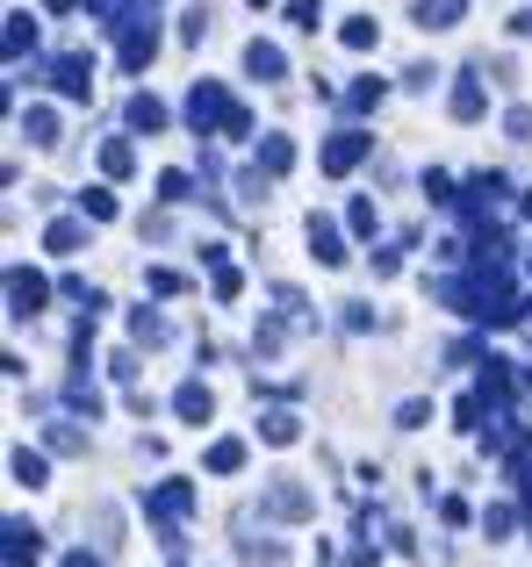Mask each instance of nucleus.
Returning <instances> with one entry per match:
<instances>
[{"instance_id":"obj_24","label":"nucleus","mask_w":532,"mask_h":567,"mask_svg":"<svg viewBox=\"0 0 532 567\" xmlns=\"http://www.w3.org/2000/svg\"><path fill=\"white\" fill-rule=\"evenodd\" d=\"M338 43H346V51H375V43H381V22H375V14H352V22L338 29Z\"/></svg>"},{"instance_id":"obj_46","label":"nucleus","mask_w":532,"mask_h":567,"mask_svg":"<svg viewBox=\"0 0 532 567\" xmlns=\"http://www.w3.org/2000/svg\"><path fill=\"white\" fill-rule=\"evenodd\" d=\"M511 29H519V37H532V14H519V22H511Z\"/></svg>"},{"instance_id":"obj_25","label":"nucleus","mask_w":532,"mask_h":567,"mask_svg":"<svg viewBox=\"0 0 532 567\" xmlns=\"http://www.w3.org/2000/svg\"><path fill=\"white\" fill-rule=\"evenodd\" d=\"M8 467H14V482H22V488H43V482H51V460H43V453H29V445L8 460Z\"/></svg>"},{"instance_id":"obj_44","label":"nucleus","mask_w":532,"mask_h":567,"mask_svg":"<svg viewBox=\"0 0 532 567\" xmlns=\"http://www.w3.org/2000/svg\"><path fill=\"white\" fill-rule=\"evenodd\" d=\"M65 567H101V560L86 554V546H72V554H65Z\"/></svg>"},{"instance_id":"obj_10","label":"nucleus","mask_w":532,"mask_h":567,"mask_svg":"<svg viewBox=\"0 0 532 567\" xmlns=\"http://www.w3.org/2000/svg\"><path fill=\"white\" fill-rule=\"evenodd\" d=\"M202 259H209V295H216V302H238V295H245V274L224 259V245H202Z\"/></svg>"},{"instance_id":"obj_9","label":"nucleus","mask_w":532,"mask_h":567,"mask_svg":"<svg viewBox=\"0 0 532 567\" xmlns=\"http://www.w3.org/2000/svg\"><path fill=\"white\" fill-rule=\"evenodd\" d=\"M309 259H317V266H346V259H352L331 216H309Z\"/></svg>"},{"instance_id":"obj_29","label":"nucleus","mask_w":532,"mask_h":567,"mask_svg":"<svg viewBox=\"0 0 532 567\" xmlns=\"http://www.w3.org/2000/svg\"><path fill=\"white\" fill-rule=\"evenodd\" d=\"M280 338H288V317H266L259 331H253V352H259V360H274V352H280Z\"/></svg>"},{"instance_id":"obj_14","label":"nucleus","mask_w":532,"mask_h":567,"mask_svg":"<svg viewBox=\"0 0 532 567\" xmlns=\"http://www.w3.org/2000/svg\"><path fill=\"white\" fill-rule=\"evenodd\" d=\"M504 194H511V181H504V173H475V181H468V194H461V202L475 208L482 223H490V208H504Z\"/></svg>"},{"instance_id":"obj_2","label":"nucleus","mask_w":532,"mask_h":567,"mask_svg":"<svg viewBox=\"0 0 532 567\" xmlns=\"http://www.w3.org/2000/svg\"><path fill=\"white\" fill-rule=\"evenodd\" d=\"M259 511L280 517V525H303V517H317V496H309L303 482H288V474H274V482H266V496H259Z\"/></svg>"},{"instance_id":"obj_8","label":"nucleus","mask_w":532,"mask_h":567,"mask_svg":"<svg viewBox=\"0 0 532 567\" xmlns=\"http://www.w3.org/2000/svg\"><path fill=\"white\" fill-rule=\"evenodd\" d=\"M0 539H8V567H37L43 560V532L29 525V517H8V525H0Z\"/></svg>"},{"instance_id":"obj_45","label":"nucleus","mask_w":532,"mask_h":567,"mask_svg":"<svg viewBox=\"0 0 532 567\" xmlns=\"http://www.w3.org/2000/svg\"><path fill=\"white\" fill-rule=\"evenodd\" d=\"M519 474H525V488H532V445H525V453H519Z\"/></svg>"},{"instance_id":"obj_41","label":"nucleus","mask_w":532,"mask_h":567,"mask_svg":"<svg viewBox=\"0 0 532 567\" xmlns=\"http://www.w3.org/2000/svg\"><path fill=\"white\" fill-rule=\"evenodd\" d=\"M144 288H152V295H181V274H173V266H152V274H144Z\"/></svg>"},{"instance_id":"obj_40","label":"nucleus","mask_w":532,"mask_h":567,"mask_svg":"<svg viewBox=\"0 0 532 567\" xmlns=\"http://www.w3.org/2000/svg\"><path fill=\"white\" fill-rule=\"evenodd\" d=\"M375 274H381V280L403 274V245H381V251H375Z\"/></svg>"},{"instance_id":"obj_37","label":"nucleus","mask_w":532,"mask_h":567,"mask_svg":"<svg viewBox=\"0 0 532 567\" xmlns=\"http://www.w3.org/2000/svg\"><path fill=\"white\" fill-rule=\"evenodd\" d=\"M65 395H72V402H80V410H86V416H101V388H94V381H86V374H72V388H65Z\"/></svg>"},{"instance_id":"obj_31","label":"nucleus","mask_w":532,"mask_h":567,"mask_svg":"<svg viewBox=\"0 0 532 567\" xmlns=\"http://www.w3.org/2000/svg\"><path fill=\"white\" fill-rule=\"evenodd\" d=\"M424 424H432V402H424V395H410L403 410H396V431H424Z\"/></svg>"},{"instance_id":"obj_5","label":"nucleus","mask_w":532,"mask_h":567,"mask_svg":"<svg viewBox=\"0 0 532 567\" xmlns=\"http://www.w3.org/2000/svg\"><path fill=\"white\" fill-rule=\"evenodd\" d=\"M51 302V288H43V274H29V266H8V317L29 323L37 309Z\"/></svg>"},{"instance_id":"obj_43","label":"nucleus","mask_w":532,"mask_h":567,"mask_svg":"<svg viewBox=\"0 0 532 567\" xmlns=\"http://www.w3.org/2000/svg\"><path fill=\"white\" fill-rule=\"evenodd\" d=\"M338 309H346V331H367V323H375V309H367V302H338Z\"/></svg>"},{"instance_id":"obj_48","label":"nucleus","mask_w":532,"mask_h":567,"mask_svg":"<svg viewBox=\"0 0 532 567\" xmlns=\"http://www.w3.org/2000/svg\"><path fill=\"white\" fill-rule=\"evenodd\" d=\"M253 8H266V0H253Z\"/></svg>"},{"instance_id":"obj_21","label":"nucleus","mask_w":532,"mask_h":567,"mask_svg":"<svg viewBox=\"0 0 532 567\" xmlns=\"http://www.w3.org/2000/svg\"><path fill=\"white\" fill-rule=\"evenodd\" d=\"M101 173H109V181H130V173H137V152H130V137H109V144H101Z\"/></svg>"},{"instance_id":"obj_23","label":"nucleus","mask_w":532,"mask_h":567,"mask_svg":"<svg viewBox=\"0 0 532 567\" xmlns=\"http://www.w3.org/2000/svg\"><path fill=\"white\" fill-rule=\"evenodd\" d=\"M202 467H209V474H238L245 467V439H216L209 453H202Z\"/></svg>"},{"instance_id":"obj_19","label":"nucleus","mask_w":532,"mask_h":567,"mask_svg":"<svg viewBox=\"0 0 532 567\" xmlns=\"http://www.w3.org/2000/svg\"><path fill=\"white\" fill-rule=\"evenodd\" d=\"M253 166H259V173H274V181H280V173L295 166V137H280V130H274V137H259V158H253Z\"/></svg>"},{"instance_id":"obj_49","label":"nucleus","mask_w":532,"mask_h":567,"mask_svg":"<svg viewBox=\"0 0 532 567\" xmlns=\"http://www.w3.org/2000/svg\"><path fill=\"white\" fill-rule=\"evenodd\" d=\"M173 567H187V560H173Z\"/></svg>"},{"instance_id":"obj_36","label":"nucleus","mask_w":532,"mask_h":567,"mask_svg":"<svg viewBox=\"0 0 532 567\" xmlns=\"http://www.w3.org/2000/svg\"><path fill=\"white\" fill-rule=\"evenodd\" d=\"M274 302H280V317H288V323H309V302H303V288H274Z\"/></svg>"},{"instance_id":"obj_3","label":"nucleus","mask_w":532,"mask_h":567,"mask_svg":"<svg viewBox=\"0 0 532 567\" xmlns=\"http://www.w3.org/2000/svg\"><path fill=\"white\" fill-rule=\"evenodd\" d=\"M187 511H195V482H158V488H144V517H152V525H181Z\"/></svg>"},{"instance_id":"obj_47","label":"nucleus","mask_w":532,"mask_h":567,"mask_svg":"<svg viewBox=\"0 0 532 567\" xmlns=\"http://www.w3.org/2000/svg\"><path fill=\"white\" fill-rule=\"evenodd\" d=\"M525 216H532V194H525Z\"/></svg>"},{"instance_id":"obj_17","label":"nucleus","mask_w":532,"mask_h":567,"mask_svg":"<svg viewBox=\"0 0 532 567\" xmlns=\"http://www.w3.org/2000/svg\"><path fill=\"white\" fill-rule=\"evenodd\" d=\"M381 101H389V80H375V72H367V80H352V86H346V115H375Z\"/></svg>"},{"instance_id":"obj_16","label":"nucleus","mask_w":532,"mask_h":567,"mask_svg":"<svg viewBox=\"0 0 532 567\" xmlns=\"http://www.w3.org/2000/svg\"><path fill=\"white\" fill-rule=\"evenodd\" d=\"M130 130H144V137H158V130H166V101H158V94H144V86H137V94H130Z\"/></svg>"},{"instance_id":"obj_32","label":"nucleus","mask_w":532,"mask_h":567,"mask_svg":"<svg viewBox=\"0 0 532 567\" xmlns=\"http://www.w3.org/2000/svg\"><path fill=\"white\" fill-rule=\"evenodd\" d=\"M375 223H381V216H375V202L360 194V202L346 208V230H352V237H375Z\"/></svg>"},{"instance_id":"obj_13","label":"nucleus","mask_w":532,"mask_h":567,"mask_svg":"<svg viewBox=\"0 0 532 567\" xmlns=\"http://www.w3.org/2000/svg\"><path fill=\"white\" fill-rule=\"evenodd\" d=\"M238 560L245 567H280L288 546H280V539H253V517H238Z\"/></svg>"},{"instance_id":"obj_35","label":"nucleus","mask_w":532,"mask_h":567,"mask_svg":"<svg viewBox=\"0 0 532 567\" xmlns=\"http://www.w3.org/2000/svg\"><path fill=\"white\" fill-rule=\"evenodd\" d=\"M209 22H216L209 8H187V14H181V43H202V37H209Z\"/></svg>"},{"instance_id":"obj_28","label":"nucleus","mask_w":532,"mask_h":567,"mask_svg":"<svg viewBox=\"0 0 532 567\" xmlns=\"http://www.w3.org/2000/svg\"><path fill=\"white\" fill-rule=\"evenodd\" d=\"M130 338L137 346H166V317L158 309H130Z\"/></svg>"},{"instance_id":"obj_42","label":"nucleus","mask_w":532,"mask_h":567,"mask_svg":"<svg viewBox=\"0 0 532 567\" xmlns=\"http://www.w3.org/2000/svg\"><path fill=\"white\" fill-rule=\"evenodd\" d=\"M424 194H432V202H461V194H453V173H424Z\"/></svg>"},{"instance_id":"obj_7","label":"nucleus","mask_w":532,"mask_h":567,"mask_svg":"<svg viewBox=\"0 0 532 567\" xmlns=\"http://www.w3.org/2000/svg\"><path fill=\"white\" fill-rule=\"evenodd\" d=\"M482 80H490L482 65L453 80V94H447V115H453V123H482V109H490V94H482Z\"/></svg>"},{"instance_id":"obj_38","label":"nucleus","mask_w":532,"mask_h":567,"mask_svg":"<svg viewBox=\"0 0 532 567\" xmlns=\"http://www.w3.org/2000/svg\"><path fill=\"white\" fill-rule=\"evenodd\" d=\"M288 22L295 29H317L324 22V0H288Z\"/></svg>"},{"instance_id":"obj_27","label":"nucleus","mask_w":532,"mask_h":567,"mask_svg":"<svg viewBox=\"0 0 532 567\" xmlns=\"http://www.w3.org/2000/svg\"><path fill=\"white\" fill-rule=\"evenodd\" d=\"M43 445H51V453H65V460H86V431L80 424H51V431H43Z\"/></svg>"},{"instance_id":"obj_26","label":"nucleus","mask_w":532,"mask_h":567,"mask_svg":"<svg viewBox=\"0 0 532 567\" xmlns=\"http://www.w3.org/2000/svg\"><path fill=\"white\" fill-rule=\"evenodd\" d=\"M295 431H303V416H288V410H266L259 416V439L266 445H295Z\"/></svg>"},{"instance_id":"obj_15","label":"nucleus","mask_w":532,"mask_h":567,"mask_svg":"<svg viewBox=\"0 0 532 567\" xmlns=\"http://www.w3.org/2000/svg\"><path fill=\"white\" fill-rule=\"evenodd\" d=\"M86 223H94V216H58L51 230H43V251H58V259H72V251L86 245Z\"/></svg>"},{"instance_id":"obj_18","label":"nucleus","mask_w":532,"mask_h":567,"mask_svg":"<svg viewBox=\"0 0 532 567\" xmlns=\"http://www.w3.org/2000/svg\"><path fill=\"white\" fill-rule=\"evenodd\" d=\"M22 137H29V144H43V152H58V144H65V130H58V115H51V109H22Z\"/></svg>"},{"instance_id":"obj_1","label":"nucleus","mask_w":532,"mask_h":567,"mask_svg":"<svg viewBox=\"0 0 532 567\" xmlns=\"http://www.w3.org/2000/svg\"><path fill=\"white\" fill-rule=\"evenodd\" d=\"M187 123H195V137H216V130H224V137H253V115H245L216 80H195V94H187Z\"/></svg>"},{"instance_id":"obj_30","label":"nucleus","mask_w":532,"mask_h":567,"mask_svg":"<svg viewBox=\"0 0 532 567\" xmlns=\"http://www.w3.org/2000/svg\"><path fill=\"white\" fill-rule=\"evenodd\" d=\"M80 216H94V223H115V194H109V187H86V194H80Z\"/></svg>"},{"instance_id":"obj_11","label":"nucleus","mask_w":532,"mask_h":567,"mask_svg":"<svg viewBox=\"0 0 532 567\" xmlns=\"http://www.w3.org/2000/svg\"><path fill=\"white\" fill-rule=\"evenodd\" d=\"M245 72H253L259 86L288 80V58H280V43H266V37H253V43H245Z\"/></svg>"},{"instance_id":"obj_34","label":"nucleus","mask_w":532,"mask_h":567,"mask_svg":"<svg viewBox=\"0 0 532 567\" xmlns=\"http://www.w3.org/2000/svg\"><path fill=\"white\" fill-rule=\"evenodd\" d=\"M511 525H519V511H511V503H490V511H482V532H490V539H504Z\"/></svg>"},{"instance_id":"obj_39","label":"nucleus","mask_w":532,"mask_h":567,"mask_svg":"<svg viewBox=\"0 0 532 567\" xmlns=\"http://www.w3.org/2000/svg\"><path fill=\"white\" fill-rule=\"evenodd\" d=\"M504 137H511V144H532V109H511V115H504Z\"/></svg>"},{"instance_id":"obj_12","label":"nucleus","mask_w":532,"mask_h":567,"mask_svg":"<svg viewBox=\"0 0 532 567\" xmlns=\"http://www.w3.org/2000/svg\"><path fill=\"white\" fill-rule=\"evenodd\" d=\"M173 410H181V424H209V416H216L209 381H181V388H173Z\"/></svg>"},{"instance_id":"obj_4","label":"nucleus","mask_w":532,"mask_h":567,"mask_svg":"<svg viewBox=\"0 0 532 567\" xmlns=\"http://www.w3.org/2000/svg\"><path fill=\"white\" fill-rule=\"evenodd\" d=\"M43 80H51V86H58V94H65V101H94V65H86L80 51L51 58V65H43Z\"/></svg>"},{"instance_id":"obj_22","label":"nucleus","mask_w":532,"mask_h":567,"mask_svg":"<svg viewBox=\"0 0 532 567\" xmlns=\"http://www.w3.org/2000/svg\"><path fill=\"white\" fill-rule=\"evenodd\" d=\"M461 14H468V0H418L424 29H461Z\"/></svg>"},{"instance_id":"obj_33","label":"nucleus","mask_w":532,"mask_h":567,"mask_svg":"<svg viewBox=\"0 0 532 567\" xmlns=\"http://www.w3.org/2000/svg\"><path fill=\"white\" fill-rule=\"evenodd\" d=\"M158 202H195V181L187 173H158Z\"/></svg>"},{"instance_id":"obj_20","label":"nucleus","mask_w":532,"mask_h":567,"mask_svg":"<svg viewBox=\"0 0 532 567\" xmlns=\"http://www.w3.org/2000/svg\"><path fill=\"white\" fill-rule=\"evenodd\" d=\"M0 43H8V65H22V51H37V22L14 8V14H8V37H0Z\"/></svg>"},{"instance_id":"obj_6","label":"nucleus","mask_w":532,"mask_h":567,"mask_svg":"<svg viewBox=\"0 0 532 567\" xmlns=\"http://www.w3.org/2000/svg\"><path fill=\"white\" fill-rule=\"evenodd\" d=\"M367 152H375V137H367V130H338V137L324 144V173H331V181H346Z\"/></svg>"}]
</instances>
